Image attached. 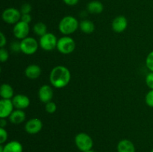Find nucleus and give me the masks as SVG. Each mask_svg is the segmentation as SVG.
I'll return each instance as SVG.
<instances>
[{"instance_id": "1", "label": "nucleus", "mask_w": 153, "mask_h": 152, "mask_svg": "<svg viewBox=\"0 0 153 152\" xmlns=\"http://www.w3.org/2000/svg\"><path fill=\"white\" fill-rule=\"evenodd\" d=\"M71 73L64 66H56L54 67L49 74V80L52 86L58 89L65 87L70 83Z\"/></svg>"}, {"instance_id": "2", "label": "nucleus", "mask_w": 153, "mask_h": 152, "mask_svg": "<svg viewBox=\"0 0 153 152\" xmlns=\"http://www.w3.org/2000/svg\"><path fill=\"white\" fill-rule=\"evenodd\" d=\"M79 28V22L76 17L73 16H66L61 19L58 24L60 32L64 36L73 34Z\"/></svg>"}, {"instance_id": "3", "label": "nucleus", "mask_w": 153, "mask_h": 152, "mask_svg": "<svg viewBox=\"0 0 153 152\" xmlns=\"http://www.w3.org/2000/svg\"><path fill=\"white\" fill-rule=\"evenodd\" d=\"M56 49L63 55H70L74 52L76 49V43L70 36H64L58 39Z\"/></svg>"}, {"instance_id": "4", "label": "nucleus", "mask_w": 153, "mask_h": 152, "mask_svg": "<svg viewBox=\"0 0 153 152\" xmlns=\"http://www.w3.org/2000/svg\"><path fill=\"white\" fill-rule=\"evenodd\" d=\"M75 144L79 150L85 152L92 149L94 141L91 136L86 133H79L75 137Z\"/></svg>"}, {"instance_id": "5", "label": "nucleus", "mask_w": 153, "mask_h": 152, "mask_svg": "<svg viewBox=\"0 0 153 152\" xmlns=\"http://www.w3.org/2000/svg\"><path fill=\"white\" fill-rule=\"evenodd\" d=\"M39 46V42L32 37H27L20 41L21 52L26 55H32L35 54Z\"/></svg>"}, {"instance_id": "6", "label": "nucleus", "mask_w": 153, "mask_h": 152, "mask_svg": "<svg viewBox=\"0 0 153 152\" xmlns=\"http://www.w3.org/2000/svg\"><path fill=\"white\" fill-rule=\"evenodd\" d=\"M58 39L54 34L47 32L46 34L40 37L39 45L40 47L44 51H52L56 49Z\"/></svg>"}, {"instance_id": "7", "label": "nucleus", "mask_w": 153, "mask_h": 152, "mask_svg": "<svg viewBox=\"0 0 153 152\" xmlns=\"http://www.w3.org/2000/svg\"><path fill=\"white\" fill-rule=\"evenodd\" d=\"M21 16L22 13L20 10H18L15 7H8L2 12L1 18L5 23L9 25H15L20 21Z\"/></svg>"}, {"instance_id": "8", "label": "nucleus", "mask_w": 153, "mask_h": 152, "mask_svg": "<svg viewBox=\"0 0 153 152\" xmlns=\"http://www.w3.org/2000/svg\"><path fill=\"white\" fill-rule=\"evenodd\" d=\"M30 32L29 24L24 22L22 21H19L17 23L13 25V34L17 40H23L25 37H28Z\"/></svg>"}, {"instance_id": "9", "label": "nucleus", "mask_w": 153, "mask_h": 152, "mask_svg": "<svg viewBox=\"0 0 153 152\" xmlns=\"http://www.w3.org/2000/svg\"><path fill=\"white\" fill-rule=\"evenodd\" d=\"M43 128V122L38 118L29 119L25 125V130L29 134H37Z\"/></svg>"}, {"instance_id": "10", "label": "nucleus", "mask_w": 153, "mask_h": 152, "mask_svg": "<svg viewBox=\"0 0 153 152\" xmlns=\"http://www.w3.org/2000/svg\"><path fill=\"white\" fill-rule=\"evenodd\" d=\"M13 108L14 106L12 99L1 98L0 100V118L1 119L8 118L13 111Z\"/></svg>"}, {"instance_id": "11", "label": "nucleus", "mask_w": 153, "mask_h": 152, "mask_svg": "<svg viewBox=\"0 0 153 152\" xmlns=\"http://www.w3.org/2000/svg\"><path fill=\"white\" fill-rule=\"evenodd\" d=\"M53 96V89L49 85L44 84L40 86L38 90V97L41 102L46 104L52 101Z\"/></svg>"}, {"instance_id": "12", "label": "nucleus", "mask_w": 153, "mask_h": 152, "mask_svg": "<svg viewBox=\"0 0 153 152\" xmlns=\"http://www.w3.org/2000/svg\"><path fill=\"white\" fill-rule=\"evenodd\" d=\"M13 106L16 109L25 110L28 108L30 105V99L27 95L24 94H17L15 95L12 98Z\"/></svg>"}, {"instance_id": "13", "label": "nucleus", "mask_w": 153, "mask_h": 152, "mask_svg": "<svg viewBox=\"0 0 153 152\" xmlns=\"http://www.w3.org/2000/svg\"><path fill=\"white\" fill-rule=\"evenodd\" d=\"M128 26V20L124 16H117L114 19L111 23V28L116 33H122Z\"/></svg>"}, {"instance_id": "14", "label": "nucleus", "mask_w": 153, "mask_h": 152, "mask_svg": "<svg viewBox=\"0 0 153 152\" xmlns=\"http://www.w3.org/2000/svg\"><path fill=\"white\" fill-rule=\"evenodd\" d=\"M41 73V68L37 64H31V65L28 66L25 70V76L31 80L38 78Z\"/></svg>"}, {"instance_id": "15", "label": "nucleus", "mask_w": 153, "mask_h": 152, "mask_svg": "<svg viewBox=\"0 0 153 152\" xmlns=\"http://www.w3.org/2000/svg\"><path fill=\"white\" fill-rule=\"evenodd\" d=\"M26 115L22 110L16 109L8 117L9 121L13 125H20L25 120Z\"/></svg>"}, {"instance_id": "16", "label": "nucleus", "mask_w": 153, "mask_h": 152, "mask_svg": "<svg viewBox=\"0 0 153 152\" xmlns=\"http://www.w3.org/2000/svg\"><path fill=\"white\" fill-rule=\"evenodd\" d=\"M117 150V152H135V147L132 142L125 139L118 142Z\"/></svg>"}, {"instance_id": "17", "label": "nucleus", "mask_w": 153, "mask_h": 152, "mask_svg": "<svg viewBox=\"0 0 153 152\" xmlns=\"http://www.w3.org/2000/svg\"><path fill=\"white\" fill-rule=\"evenodd\" d=\"M3 152H23V147L19 142L13 140L3 145Z\"/></svg>"}, {"instance_id": "18", "label": "nucleus", "mask_w": 153, "mask_h": 152, "mask_svg": "<svg viewBox=\"0 0 153 152\" xmlns=\"http://www.w3.org/2000/svg\"><path fill=\"white\" fill-rule=\"evenodd\" d=\"M103 9H104V6L102 3L97 0L90 1L87 5V10L92 14H100L103 11Z\"/></svg>"}, {"instance_id": "19", "label": "nucleus", "mask_w": 153, "mask_h": 152, "mask_svg": "<svg viewBox=\"0 0 153 152\" xmlns=\"http://www.w3.org/2000/svg\"><path fill=\"white\" fill-rule=\"evenodd\" d=\"M0 95L4 99H12L14 96L13 87L8 83H2L0 87Z\"/></svg>"}, {"instance_id": "20", "label": "nucleus", "mask_w": 153, "mask_h": 152, "mask_svg": "<svg viewBox=\"0 0 153 152\" xmlns=\"http://www.w3.org/2000/svg\"><path fill=\"white\" fill-rule=\"evenodd\" d=\"M79 28L85 34H90L95 30V25L89 19H84L79 22Z\"/></svg>"}, {"instance_id": "21", "label": "nucleus", "mask_w": 153, "mask_h": 152, "mask_svg": "<svg viewBox=\"0 0 153 152\" xmlns=\"http://www.w3.org/2000/svg\"><path fill=\"white\" fill-rule=\"evenodd\" d=\"M33 31H34V34H37V36L42 37L47 33V26L43 22H38L34 24V27H33Z\"/></svg>"}, {"instance_id": "22", "label": "nucleus", "mask_w": 153, "mask_h": 152, "mask_svg": "<svg viewBox=\"0 0 153 152\" xmlns=\"http://www.w3.org/2000/svg\"><path fill=\"white\" fill-rule=\"evenodd\" d=\"M45 110L46 113H49V114H52L55 113L57 110V105L55 102L53 101H49V102L46 103L45 105Z\"/></svg>"}, {"instance_id": "23", "label": "nucleus", "mask_w": 153, "mask_h": 152, "mask_svg": "<svg viewBox=\"0 0 153 152\" xmlns=\"http://www.w3.org/2000/svg\"><path fill=\"white\" fill-rule=\"evenodd\" d=\"M146 66L149 71L153 72V51L149 52L146 57Z\"/></svg>"}, {"instance_id": "24", "label": "nucleus", "mask_w": 153, "mask_h": 152, "mask_svg": "<svg viewBox=\"0 0 153 152\" xmlns=\"http://www.w3.org/2000/svg\"><path fill=\"white\" fill-rule=\"evenodd\" d=\"M145 101L149 107L153 108V89H150L146 93V97H145Z\"/></svg>"}, {"instance_id": "25", "label": "nucleus", "mask_w": 153, "mask_h": 152, "mask_svg": "<svg viewBox=\"0 0 153 152\" xmlns=\"http://www.w3.org/2000/svg\"><path fill=\"white\" fill-rule=\"evenodd\" d=\"M9 58V53L7 50L4 48L0 49V61L1 63L6 62Z\"/></svg>"}, {"instance_id": "26", "label": "nucleus", "mask_w": 153, "mask_h": 152, "mask_svg": "<svg viewBox=\"0 0 153 152\" xmlns=\"http://www.w3.org/2000/svg\"><path fill=\"white\" fill-rule=\"evenodd\" d=\"M7 137H8V134H7V131L4 128H0V144L4 145V143H5L7 141Z\"/></svg>"}, {"instance_id": "27", "label": "nucleus", "mask_w": 153, "mask_h": 152, "mask_svg": "<svg viewBox=\"0 0 153 152\" xmlns=\"http://www.w3.org/2000/svg\"><path fill=\"white\" fill-rule=\"evenodd\" d=\"M10 49L14 53H17V52H21V47H20V42L13 41L10 43Z\"/></svg>"}, {"instance_id": "28", "label": "nucleus", "mask_w": 153, "mask_h": 152, "mask_svg": "<svg viewBox=\"0 0 153 152\" xmlns=\"http://www.w3.org/2000/svg\"><path fill=\"white\" fill-rule=\"evenodd\" d=\"M146 83L150 89H153V72H150L146 76Z\"/></svg>"}, {"instance_id": "29", "label": "nucleus", "mask_w": 153, "mask_h": 152, "mask_svg": "<svg viewBox=\"0 0 153 152\" xmlns=\"http://www.w3.org/2000/svg\"><path fill=\"white\" fill-rule=\"evenodd\" d=\"M31 5L28 3H25V4H22L21 6V8H20V12L22 14H27V13H30L31 11Z\"/></svg>"}, {"instance_id": "30", "label": "nucleus", "mask_w": 153, "mask_h": 152, "mask_svg": "<svg viewBox=\"0 0 153 152\" xmlns=\"http://www.w3.org/2000/svg\"><path fill=\"white\" fill-rule=\"evenodd\" d=\"M20 20L22 21V22L29 24L30 22H31V16L30 15V13H27V14H22Z\"/></svg>"}, {"instance_id": "31", "label": "nucleus", "mask_w": 153, "mask_h": 152, "mask_svg": "<svg viewBox=\"0 0 153 152\" xmlns=\"http://www.w3.org/2000/svg\"><path fill=\"white\" fill-rule=\"evenodd\" d=\"M7 43V39L2 32H0V47L4 48Z\"/></svg>"}, {"instance_id": "32", "label": "nucleus", "mask_w": 153, "mask_h": 152, "mask_svg": "<svg viewBox=\"0 0 153 152\" xmlns=\"http://www.w3.org/2000/svg\"><path fill=\"white\" fill-rule=\"evenodd\" d=\"M79 0H63L64 3L68 6H74L78 4Z\"/></svg>"}, {"instance_id": "33", "label": "nucleus", "mask_w": 153, "mask_h": 152, "mask_svg": "<svg viewBox=\"0 0 153 152\" xmlns=\"http://www.w3.org/2000/svg\"><path fill=\"white\" fill-rule=\"evenodd\" d=\"M7 126V121L5 119H0V128H4V127Z\"/></svg>"}, {"instance_id": "34", "label": "nucleus", "mask_w": 153, "mask_h": 152, "mask_svg": "<svg viewBox=\"0 0 153 152\" xmlns=\"http://www.w3.org/2000/svg\"><path fill=\"white\" fill-rule=\"evenodd\" d=\"M85 152H95V151H94L93 150V149H91V150L86 151H85Z\"/></svg>"}, {"instance_id": "35", "label": "nucleus", "mask_w": 153, "mask_h": 152, "mask_svg": "<svg viewBox=\"0 0 153 152\" xmlns=\"http://www.w3.org/2000/svg\"><path fill=\"white\" fill-rule=\"evenodd\" d=\"M150 152H153V149H152V151H151Z\"/></svg>"}]
</instances>
